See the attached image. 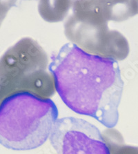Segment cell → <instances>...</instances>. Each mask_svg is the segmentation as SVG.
I'll return each mask as SVG.
<instances>
[{"mask_svg":"<svg viewBox=\"0 0 138 154\" xmlns=\"http://www.w3.org/2000/svg\"><path fill=\"white\" fill-rule=\"evenodd\" d=\"M51 59L48 70L64 103L109 129L115 127L124 86L117 61L88 54L74 44H65Z\"/></svg>","mask_w":138,"mask_h":154,"instance_id":"cell-1","label":"cell"},{"mask_svg":"<svg viewBox=\"0 0 138 154\" xmlns=\"http://www.w3.org/2000/svg\"><path fill=\"white\" fill-rule=\"evenodd\" d=\"M58 109L50 98L17 93L0 101V144L15 151L32 150L50 136Z\"/></svg>","mask_w":138,"mask_h":154,"instance_id":"cell-2","label":"cell"},{"mask_svg":"<svg viewBox=\"0 0 138 154\" xmlns=\"http://www.w3.org/2000/svg\"><path fill=\"white\" fill-rule=\"evenodd\" d=\"M72 14L64 24L69 40L88 54L121 61L129 54L126 37L110 30L109 5L103 0H74Z\"/></svg>","mask_w":138,"mask_h":154,"instance_id":"cell-3","label":"cell"},{"mask_svg":"<svg viewBox=\"0 0 138 154\" xmlns=\"http://www.w3.org/2000/svg\"><path fill=\"white\" fill-rule=\"evenodd\" d=\"M48 57L30 37L20 39L0 58V101L17 93H29L41 98L55 94L53 75L47 71Z\"/></svg>","mask_w":138,"mask_h":154,"instance_id":"cell-4","label":"cell"},{"mask_svg":"<svg viewBox=\"0 0 138 154\" xmlns=\"http://www.w3.org/2000/svg\"><path fill=\"white\" fill-rule=\"evenodd\" d=\"M49 139L57 154H111L100 131L83 119H57Z\"/></svg>","mask_w":138,"mask_h":154,"instance_id":"cell-5","label":"cell"},{"mask_svg":"<svg viewBox=\"0 0 138 154\" xmlns=\"http://www.w3.org/2000/svg\"><path fill=\"white\" fill-rule=\"evenodd\" d=\"M74 0H39L38 11L46 22H62L72 8Z\"/></svg>","mask_w":138,"mask_h":154,"instance_id":"cell-6","label":"cell"},{"mask_svg":"<svg viewBox=\"0 0 138 154\" xmlns=\"http://www.w3.org/2000/svg\"><path fill=\"white\" fill-rule=\"evenodd\" d=\"M17 0H0V26L8 11L15 5Z\"/></svg>","mask_w":138,"mask_h":154,"instance_id":"cell-7","label":"cell"},{"mask_svg":"<svg viewBox=\"0 0 138 154\" xmlns=\"http://www.w3.org/2000/svg\"><path fill=\"white\" fill-rule=\"evenodd\" d=\"M133 4H134L135 11H136L137 14H138V0H133Z\"/></svg>","mask_w":138,"mask_h":154,"instance_id":"cell-8","label":"cell"},{"mask_svg":"<svg viewBox=\"0 0 138 154\" xmlns=\"http://www.w3.org/2000/svg\"><path fill=\"white\" fill-rule=\"evenodd\" d=\"M103 1L106 2L107 4H112V3H114V2L120 1V0H103Z\"/></svg>","mask_w":138,"mask_h":154,"instance_id":"cell-9","label":"cell"}]
</instances>
